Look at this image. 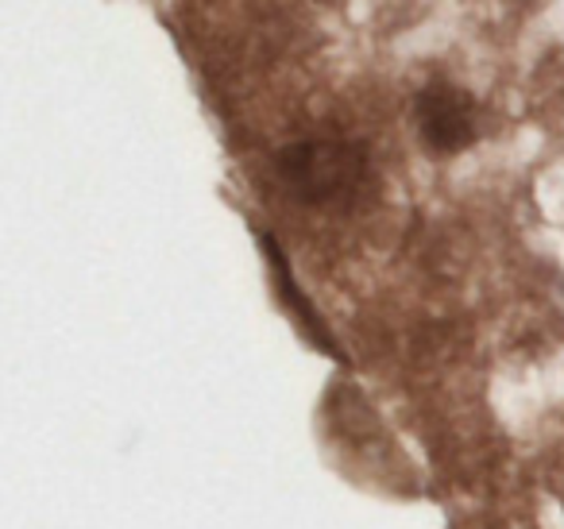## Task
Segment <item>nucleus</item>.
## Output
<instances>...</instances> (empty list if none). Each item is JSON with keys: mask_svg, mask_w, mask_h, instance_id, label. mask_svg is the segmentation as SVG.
Returning a JSON list of instances; mask_svg holds the SVG:
<instances>
[{"mask_svg": "<svg viewBox=\"0 0 564 529\" xmlns=\"http://www.w3.org/2000/svg\"><path fill=\"white\" fill-rule=\"evenodd\" d=\"M282 190L310 209H352L371 186L368 151L340 136L291 140L274 155Z\"/></svg>", "mask_w": 564, "mask_h": 529, "instance_id": "f257e3e1", "label": "nucleus"}, {"mask_svg": "<svg viewBox=\"0 0 564 529\" xmlns=\"http://www.w3.org/2000/svg\"><path fill=\"white\" fill-rule=\"evenodd\" d=\"M414 128L417 140L430 155L448 159L460 155L479 136V109L468 89L453 86L445 78H433L414 97Z\"/></svg>", "mask_w": 564, "mask_h": 529, "instance_id": "f03ea898", "label": "nucleus"}, {"mask_svg": "<svg viewBox=\"0 0 564 529\" xmlns=\"http://www.w3.org/2000/svg\"><path fill=\"white\" fill-rule=\"evenodd\" d=\"M259 248H263V256H267V267H271V279H274V287H279L282 305L291 310V317L302 325V333H306L310 341H314L322 352H329L333 359H345V352H340V344L333 341V333H329V325H325V317L314 310V302H310V298L302 294L299 282H294L291 263H286V251L279 248V240H274L271 233H259Z\"/></svg>", "mask_w": 564, "mask_h": 529, "instance_id": "7ed1b4c3", "label": "nucleus"}]
</instances>
